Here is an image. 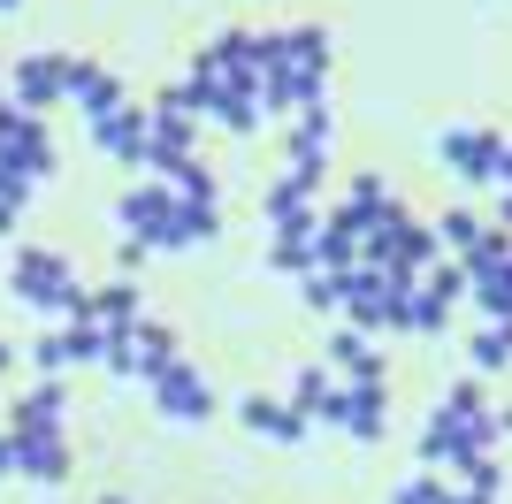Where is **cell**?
<instances>
[{
	"label": "cell",
	"mask_w": 512,
	"mask_h": 504,
	"mask_svg": "<svg viewBox=\"0 0 512 504\" xmlns=\"http://www.w3.org/2000/svg\"><path fill=\"white\" fill-rule=\"evenodd\" d=\"M62 100L85 115V123H100V115H115L123 107V77L115 69H100V62H69L62 69Z\"/></svg>",
	"instance_id": "obj_4"
},
{
	"label": "cell",
	"mask_w": 512,
	"mask_h": 504,
	"mask_svg": "<svg viewBox=\"0 0 512 504\" xmlns=\"http://www.w3.org/2000/svg\"><path fill=\"white\" fill-rule=\"evenodd\" d=\"M8 359H16V352H8V344H0V375H8Z\"/></svg>",
	"instance_id": "obj_37"
},
{
	"label": "cell",
	"mask_w": 512,
	"mask_h": 504,
	"mask_svg": "<svg viewBox=\"0 0 512 504\" xmlns=\"http://www.w3.org/2000/svg\"><path fill=\"white\" fill-rule=\"evenodd\" d=\"M406 329H421V336H444L451 329V306L428 291V283H413V291H406Z\"/></svg>",
	"instance_id": "obj_21"
},
{
	"label": "cell",
	"mask_w": 512,
	"mask_h": 504,
	"mask_svg": "<svg viewBox=\"0 0 512 504\" xmlns=\"http://www.w3.org/2000/svg\"><path fill=\"white\" fill-rule=\"evenodd\" d=\"M0 8H16V0H0Z\"/></svg>",
	"instance_id": "obj_39"
},
{
	"label": "cell",
	"mask_w": 512,
	"mask_h": 504,
	"mask_svg": "<svg viewBox=\"0 0 512 504\" xmlns=\"http://www.w3.org/2000/svg\"><path fill=\"white\" fill-rule=\"evenodd\" d=\"M474 237H482V222H474V214H467V207H451V214H444V222H436V245H451V252H467V245H474Z\"/></svg>",
	"instance_id": "obj_27"
},
{
	"label": "cell",
	"mask_w": 512,
	"mask_h": 504,
	"mask_svg": "<svg viewBox=\"0 0 512 504\" xmlns=\"http://www.w3.org/2000/svg\"><path fill=\"white\" fill-rule=\"evenodd\" d=\"M92 321H100L107 336H130L138 321H146V314H138V283H115V291H92Z\"/></svg>",
	"instance_id": "obj_18"
},
{
	"label": "cell",
	"mask_w": 512,
	"mask_h": 504,
	"mask_svg": "<svg viewBox=\"0 0 512 504\" xmlns=\"http://www.w3.org/2000/svg\"><path fill=\"white\" fill-rule=\"evenodd\" d=\"M321 352L337 359V367H352V359L367 352V336H360V329H329V344H321Z\"/></svg>",
	"instance_id": "obj_29"
},
{
	"label": "cell",
	"mask_w": 512,
	"mask_h": 504,
	"mask_svg": "<svg viewBox=\"0 0 512 504\" xmlns=\"http://www.w3.org/2000/svg\"><path fill=\"white\" fill-rule=\"evenodd\" d=\"M237 413H245V428H253V436H268V443H306V428H314L299 405H276V398H260V390L237 405Z\"/></svg>",
	"instance_id": "obj_13"
},
{
	"label": "cell",
	"mask_w": 512,
	"mask_h": 504,
	"mask_svg": "<svg viewBox=\"0 0 512 504\" xmlns=\"http://www.w3.org/2000/svg\"><path fill=\"white\" fill-rule=\"evenodd\" d=\"M8 436H16V474L23 482H62L69 474V436L62 428H8Z\"/></svg>",
	"instance_id": "obj_6"
},
{
	"label": "cell",
	"mask_w": 512,
	"mask_h": 504,
	"mask_svg": "<svg viewBox=\"0 0 512 504\" xmlns=\"http://www.w3.org/2000/svg\"><path fill=\"white\" fill-rule=\"evenodd\" d=\"M169 359H176V336L161 329V321H138V329H130V382H153Z\"/></svg>",
	"instance_id": "obj_16"
},
{
	"label": "cell",
	"mask_w": 512,
	"mask_h": 504,
	"mask_svg": "<svg viewBox=\"0 0 512 504\" xmlns=\"http://www.w3.org/2000/svg\"><path fill=\"white\" fill-rule=\"evenodd\" d=\"M192 153H199V123H192V115H176V107H153V130H146L138 168H146V176H169V168L192 161Z\"/></svg>",
	"instance_id": "obj_3"
},
{
	"label": "cell",
	"mask_w": 512,
	"mask_h": 504,
	"mask_svg": "<svg viewBox=\"0 0 512 504\" xmlns=\"http://www.w3.org/2000/svg\"><path fill=\"white\" fill-rule=\"evenodd\" d=\"M100 504H130V497H100Z\"/></svg>",
	"instance_id": "obj_38"
},
{
	"label": "cell",
	"mask_w": 512,
	"mask_h": 504,
	"mask_svg": "<svg viewBox=\"0 0 512 504\" xmlns=\"http://www.w3.org/2000/svg\"><path fill=\"white\" fill-rule=\"evenodd\" d=\"M329 130H337V115H329V107H306L299 130H291V168H321L329 161Z\"/></svg>",
	"instance_id": "obj_17"
},
{
	"label": "cell",
	"mask_w": 512,
	"mask_h": 504,
	"mask_svg": "<svg viewBox=\"0 0 512 504\" xmlns=\"http://www.w3.org/2000/svg\"><path fill=\"white\" fill-rule=\"evenodd\" d=\"M390 207H398V199H390V184H383V176H352V184H344V207L329 214V222H337V230H352V237H367V230H375V222H383Z\"/></svg>",
	"instance_id": "obj_11"
},
{
	"label": "cell",
	"mask_w": 512,
	"mask_h": 504,
	"mask_svg": "<svg viewBox=\"0 0 512 504\" xmlns=\"http://www.w3.org/2000/svg\"><path fill=\"white\" fill-rule=\"evenodd\" d=\"M146 130H153V115H146V107H130V100H123L115 115H100V123H92V146L138 168V153H146Z\"/></svg>",
	"instance_id": "obj_12"
},
{
	"label": "cell",
	"mask_w": 512,
	"mask_h": 504,
	"mask_svg": "<svg viewBox=\"0 0 512 504\" xmlns=\"http://www.w3.org/2000/svg\"><path fill=\"white\" fill-rule=\"evenodd\" d=\"M16 214H23V207H8V199H0V230H16Z\"/></svg>",
	"instance_id": "obj_34"
},
{
	"label": "cell",
	"mask_w": 512,
	"mask_h": 504,
	"mask_svg": "<svg viewBox=\"0 0 512 504\" xmlns=\"http://www.w3.org/2000/svg\"><path fill=\"white\" fill-rule=\"evenodd\" d=\"M444 504H474V497H467V489H451V497H444Z\"/></svg>",
	"instance_id": "obj_35"
},
{
	"label": "cell",
	"mask_w": 512,
	"mask_h": 504,
	"mask_svg": "<svg viewBox=\"0 0 512 504\" xmlns=\"http://www.w3.org/2000/svg\"><path fill=\"white\" fill-rule=\"evenodd\" d=\"M344 390V382H337ZM383 413H390V390H344V413H337V428L352 443H383Z\"/></svg>",
	"instance_id": "obj_14"
},
{
	"label": "cell",
	"mask_w": 512,
	"mask_h": 504,
	"mask_svg": "<svg viewBox=\"0 0 512 504\" xmlns=\"http://www.w3.org/2000/svg\"><path fill=\"white\" fill-rule=\"evenodd\" d=\"M62 54H23L16 69H8V92H16V107H31V115H39V107H54L62 100Z\"/></svg>",
	"instance_id": "obj_10"
},
{
	"label": "cell",
	"mask_w": 512,
	"mask_h": 504,
	"mask_svg": "<svg viewBox=\"0 0 512 504\" xmlns=\"http://www.w3.org/2000/svg\"><path fill=\"white\" fill-rule=\"evenodd\" d=\"M161 184H169L176 199H184V207H214V168L199 161V153H192V161H176L169 176H161Z\"/></svg>",
	"instance_id": "obj_20"
},
{
	"label": "cell",
	"mask_w": 512,
	"mask_h": 504,
	"mask_svg": "<svg viewBox=\"0 0 512 504\" xmlns=\"http://www.w3.org/2000/svg\"><path fill=\"white\" fill-rule=\"evenodd\" d=\"M497 184L512 191V138H497Z\"/></svg>",
	"instance_id": "obj_31"
},
{
	"label": "cell",
	"mask_w": 512,
	"mask_h": 504,
	"mask_svg": "<svg viewBox=\"0 0 512 504\" xmlns=\"http://www.w3.org/2000/svg\"><path fill=\"white\" fill-rule=\"evenodd\" d=\"M146 390H153V405H161L169 420H207V413H214V390H207V375H192L184 359H169V367H161V375H153Z\"/></svg>",
	"instance_id": "obj_5"
},
{
	"label": "cell",
	"mask_w": 512,
	"mask_h": 504,
	"mask_svg": "<svg viewBox=\"0 0 512 504\" xmlns=\"http://www.w3.org/2000/svg\"><path fill=\"white\" fill-rule=\"evenodd\" d=\"M497 138H505V130H444V138H436V161L459 168L467 184H497Z\"/></svg>",
	"instance_id": "obj_7"
},
{
	"label": "cell",
	"mask_w": 512,
	"mask_h": 504,
	"mask_svg": "<svg viewBox=\"0 0 512 504\" xmlns=\"http://www.w3.org/2000/svg\"><path fill=\"white\" fill-rule=\"evenodd\" d=\"M169 214H176V191L161 184V176H153V184H130L123 199H115V222H123L138 245H153V252H161V230H169Z\"/></svg>",
	"instance_id": "obj_2"
},
{
	"label": "cell",
	"mask_w": 512,
	"mask_h": 504,
	"mask_svg": "<svg viewBox=\"0 0 512 504\" xmlns=\"http://www.w3.org/2000/svg\"><path fill=\"white\" fill-rule=\"evenodd\" d=\"M291 62L329 69V31H321V23H291Z\"/></svg>",
	"instance_id": "obj_26"
},
{
	"label": "cell",
	"mask_w": 512,
	"mask_h": 504,
	"mask_svg": "<svg viewBox=\"0 0 512 504\" xmlns=\"http://www.w3.org/2000/svg\"><path fill=\"white\" fill-rule=\"evenodd\" d=\"M497 428H505V436H512V405H505V413H497Z\"/></svg>",
	"instance_id": "obj_36"
},
{
	"label": "cell",
	"mask_w": 512,
	"mask_h": 504,
	"mask_svg": "<svg viewBox=\"0 0 512 504\" xmlns=\"http://www.w3.org/2000/svg\"><path fill=\"white\" fill-rule=\"evenodd\" d=\"M497 230L512 237V191H497Z\"/></svg>",
	"instance_id": "obj_33"
},
{
	"label": "cell",
	"mask_w": 512,
	"mask_h": 504,
	"mask_svg": "<svg viewBox=\"0 0 512 504\" xmlns=\"http://www.w3.org/2000/svg\"><path fill=\"white\" fill-rule=\"evenodd\" d=\"M474 306H482V321H497V329H512V268L505 275H482V283H467Z\"/></svg>",
	"instance_id": "obj_22"
},
{
	"label": "cell",
	"mask_w": 512,
	"mask_h": 504,
	"mask_svg": "<svg viewBox=\"0 0 512 504\" xmlns=\"http://www.w3.org/2000/svg\"><path fill=\"white\" fill-rule=\"evenodd\" d=\"M474 459H490V451H474V436L451 413H428V436H421V466L428 474H436V466H444V474H467Z\"/></svg>",
	"instance_id": "obj_9"
},
{
	"label": "cell",
	"mask_w": 512,
	"mask_h": 504,
	"mask_svg": "<svg viewBox=\"0 0 512 504\" xmlns=\"http://www.w3.org/2000/svg\"><path fill=\"white\" fill-rule=\"evenodd\" d=\"M62 405H69V382L46 375V382H31L16 398V420H8V428H62Z\"/></svg>",
	"instance_id": "obj_15"
},
{
	"label": "cell",
	"mask_w": 512,
	"mask_h": 504,
	"mask_svg": "<svg viewBox=\"0 0 512 504\" xmlns=\"http://www.w3.org/2000/svg\"><path fill=\"white\" fill-rule=\"evenodd\" d=\"M260 115H268V107H260V100H245V92H230V100L214 107V123L230 130V138H253V130H260Z\"/></svg>",
	"instance_id": "obj_24"
},
{
	"label": "cell",
	"mask_w": 512,
	"mask_h": 504,
	"mask_svg": "<svg viewBox=\"0 0 512 504\" xmlns=\"http://www.w3.org/2000/svg\"><path fill=\"white\" fill-rule=\"evenodd\" d=\"M314 184H321V168H291V176H283V184H268V199H260V222H268V230H299L306 214H314Z\"/></svg>",
	"instance_id": "obj_8"
},
{
	"label": "cell",
	"mask_w": 512,
	"mask_h": 504,
	"mask_svg": "<svg viewBox=\"0 0 512 504\" xmlns=\"http://www.w3.org/2000/svg\"><path fill=\"white\" fill-rule=\"evenodd\" d=\"M0 474L16 482V436H0Z\"/></svg>",
	"instance_id": "obj_32"
},
{
	"label": "cell",
	"mask_w": 512,
	"mask_h": 504,
	"mask_svg": "<svg viewBox=\"0 0 512 504\" xmlns=\"http://www.w3.org/2000/svg\"><path fill=\"white\" fill-rule=\"evenodd\" d=\"M474 367H482V375H505V367H512V329L490 321V329L474 336Z\"/></svg>",
	"instance_id": "obj_25"
},
{
	"label": "cell",
	"mask_w": 512,
	"mask_h": 504,
	"mask_svg": "<svg viewBox=\"0 0 512 504\" xmlns=\"http://www.w3.org/2000/svg\"><path fill=\"white\" fill-rule=\"evenodd\" d=\"M299 283H306V306H314V314H344V275L337 268H306Z\"/></svg>",
	"instance_id": "obj_23"
},
{
	"label": "cell",
	"mask_w": 512,
	"mask_h": 504,
	"mask_svg": "<svg viewBox=\"0 0 512 504\" xmlns=\"http://www.w3.org/2000/svg\"><path fill=\"white\" fill-rule=\"evenodd\" d=\"M222 230L214 222V207H184L176 199V214H169V230H161V252H184V245H207V237Z\"/></svg>",
	"instance_id": "obj_19"
},
{
	"label": "cell",
	"mask_w": 512,
	"mask_h": 504,
	"mask_svg": "<svg viewBox=\"0 0 512 504\" xmlns=\"http://www.w3.org/2000/svg\"><path fill=\"white\" fill-rule=\"evenodd\" d=\"M0 168H16L31 184L54 176V138H46V123L31 107H16V100H0Z\"/></svg>",
	"instance_id": "obj_1"
},
{
	"label": "cell",
	"mask_w": 512,
	"mask_h": 504,
	"mask_svg": "<svg viewBox=\"0 0 512 504\" xmlns=\"http://www.w3.org/2000/svg\"><path fill=\"white\" fill-rule=\"evenodd\" d=\"M31 359H39V375H62V367H69V352H62V329H54V336H39V352H31Z\"/></svg>",
	"instance_id": "obj_30"
},
{
	"label": "cell",
	"mask_w": 512,
	"mask_h": 504,
	"mask_svg": "<svg viewBox=\"0 0 512 504\" xmlns=\"http://www.w3.org/2000/svg\"><path fill=\"white\" fill-rule=\"evenodd\" d=\"M444 497H451V489L436 482V474H413V482H398V489H390V504H444Z\"/></svg>",
	"instance_id": "obj_28"
}]
</instances>
